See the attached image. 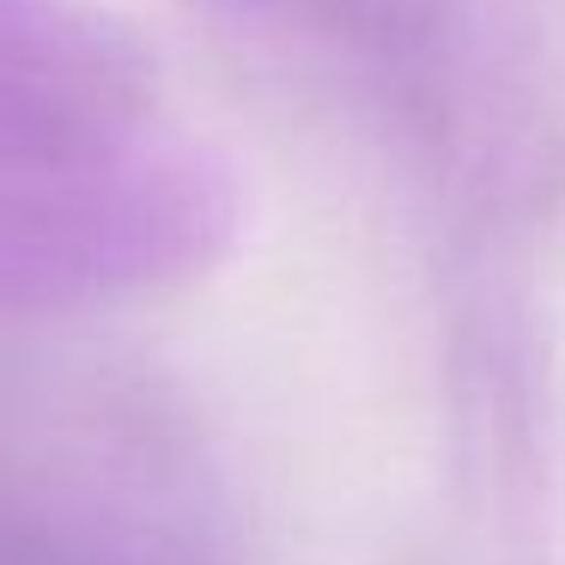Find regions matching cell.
Returning <instances> with one entry per match:
<instances>
[{
  "instance_id": "1",
  "label": "cell",
  "mask_w": 565,
  "mask_h": 565,
  "mask_svg": "<svg viewBox=\"0 0 565 565\" xmlns=\"http://www.w3.org/2000/svg\"><path fill=\"white\" fill-rule=\"evenodd\" d=\"M232 225L225 183L177 147L122 152L0 183V310L140 292L213 256Z\"/></svg>"
},
{
  "instance_id": "2",
  "label": "cell",
  "mask_w": 565,
  "mask_h": 565,
  "mask_svg": "<svg viewBox=\"0 0 565 565\" xmlns=\"http://www.w3.org/2000/svg\"><path fill=\"white\" fill-rule=\"evenodd\" d=\"M152 67L92 0H0V183L147 140Z\"/></svg>"
}]
</instances>
